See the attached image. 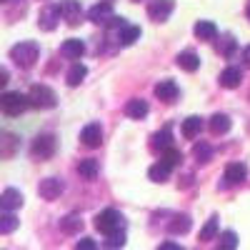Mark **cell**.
<instances>
[{"label": "cell", "instance_id": "14", "mask_svg": "<svg viewBox=\"0 0 250 250\" xmlns=\"http://www.w3.org/2000/svg\"><path fill=\"white\" fill-rule=\"evenodd\" d=\"M240 83H243V70H240V68H235V65L225 68V70L220 73V85H223V88H228V90L238 88Z\"/></svg>", "mask_w": 250, "mask_h": 250}, {"label": "cell", "instance_id": "11", "mask_svg": "<svg viewBox=\"0 0 250 250\" xmlns=\"http://www.w3.org/2000/svg\"><path fill=\"white\" fill-rule=\"evenodd\" d=\"M245 178H248V168H245L243 163H230L225 168V175H223L225 185H240Z\"/></svg>", "mask_w": 250, "mask_h": 250}, {"label": "cell", "instance_id": "28", "mask_svg": "<svg viewBox=\"0 0 250 250\" xmlns=\"http://www.w3.org/2000/svg\"><path fill=\"white\" fill-rule=\"evenodd\" d=\"M190 230V215H175L173 223H170V233L173 235H183Z\"/></svg>", "mask_w": 250, "mask_h": 250}, {"label": "cell", "instance_id": "34", "mask_svg": "<svg viewBox=\"0 0 250 250\" xmlns=\"http://www.w3.org/2000/svg\"><path fill=\"white\" fill-rule=\"evenodd\" d=\"M160 160H163V163H168L170 168H173V165H180V160H183V153H180L178 148H168V150H163Z\"/></svg>", "mask_w": 250, "mask_h": 250}, {"label": "cell", "instance_id": "12", "mask_svg": "<svg viewBox=\"0 0 250 250\" xmlns=\"http://www.w3.org/2000/svg\"><path fill=\"white\" fill-rule=\"evenodd\" d=\"M23 205V195H20V190H15V188H5L3 195H0V208H3L5 213H13L15 208Z\"/></svg>", "mask_w": 250, "mask_h": 250}, {"label": "cell", "instance_id": "19", "mask_svg": "<svg viewBox=\"0 0 250 250\" xmlns=\"http://www.w3.org/2000/svg\"><path fill=\"white\" fill-rule=\"evenodd\" d=\"M193 33H195V38H200V40H215L218 28H215L213 20H198L195 28H193Z\"/></svg>", "mask_w": 250, "mask_h": 250}, {"label": "cell", "instance_id": "40", "mask_svg": "<svg viewBox=\"0 0 250 250\" xmlns=\"http://www.w3.org/2000/svg\"><path fill=\"white\" fill-rule=\"evenodd\" d=\"M248 18H250V8H248Z\"/></svg>", "mask_w": 250, "mask_h": 250}, {"label": "cell", "instance_id": "35", "mask_svg": "<svg viewBox=\"0 0 250 250\" xmlns=\"http://www.w3.org/2000/svg\"><path fill=\"white\" fill-rule=\"evenodd\" d=\"M220 53L225 55V58H230L233 53H235V40L228 35V38H223V45H220Z\"/></svg>", "mask_w": 250, "mask_h": 250}, {"label": "cell", "instance_id": "1", "mask_svg": "<svg viewBox=\"0 0 250 250\" xmlns=\"http://www.w3.org/2000/svg\"><path fill=\"white\" fill-rule=\"evenodd\" d=\"M10 58L18 62L20 68H33V65H35V60L40 58V45L35 43V40H23V43L13 45Z\"/></svg>", "mask_w": 250, "mask_h": 250}, {"label": "cell", "instance_id": "5", "mask_svg": "<svg viewBox=\"0 0 250 250\" xmlns=\"http://www.w3.org/2000/svg\"><path fill=\"white\" fill-rule=\"evenodd\" d=\"M28 98H30V105L33 108H55V103H58L55 93L48 85H33L30 93H28Z\"/></svg>", "mask_w": 250, "mask_h": 250}, {"label": "cell", "instance_id": "8", "mask_svg": "<svg viewBox=\"0 0 250 250\" xmlns=\"http://www.w3.org/2000/svg\"><path fill=\"white\" fill-rule=\"evenodd\" d=\"M62 190H65V183H62L60 178H45V180H40V185H38L40 198H45V200H55V198H60Z\"/></svg>", "mask_w": 250, "mask_h": 250}, {"label": "cell", "instance_id": "33", "mask_svg": "<svg viewBox=\"0 0 250 250\" xmlns=\"http://www.w3.org/2000/svg\"><path fill=\"white\" fill-rule=\"evenodd\" d=\"M238 248V235L233 230L220 233V250H235Z\"/></svg>", "mask_w": 250, "mask_h": 250}, {"label": "cell", "instance_id": "7", "mask_svg": "<svg viewBox=\"0 0 250 250\" xmlns=\"http://www.w3.org/2000/svg\"><path fill=\"white\" fill-rule=\"evenodd\" d=\"M60 15H62V20H65L68 25H78L80 20H83V8H80V3L78 0H60Z\"/></svg>", "mask_w": 250, "mask_h": 250}, {"label": "cell", "instance_id": "26", "mask_svg": "<svg viewBox=\"0 0 250 250\" xmlns=\"http://www.w3.org/2000/svg\"><path fill=\"white\" fill-rule=\"evenodd\" d=\"M78 173L85 178V180H95V178H98V160H93V158L80 160V163H78Z\"/></svg>", "mask_w": 250, "mask_h": 250}, {"label": "cell", "instance_id": "23", "mask_svg": "<svg viewBox=\"0 0 250 250\" xmlns=\"http://www.w3.org/2000/svg\"><path fill=\"white\" fill-rule=\"evenodd\" d=\"M85 75H88V68L83 65V62H75V65L68 70V75H65V80H68V85L70 88H78L83 80H85Z\"/></svg>", "mask_w": 250, "mask_h": 250}, {"label": "cell", "instance_id": "3", "mask_svg": "<svg viewBox=\"0 0 250 250\" xmlns=\"http://www.w3.org/2000/svg\"><path fill=\"white\" fill-rule=\"evenodd\" d=\"M28 105H30V98L23 95V93L8 90V93L0 95V110H3L5 115H10V118H15V115H20V113H25Z\"/></svg>", "mask_w": 250, "mask_h": 250}, {"label": "cell", "instance_id": "27", "mask_svg": "<svg viewBox=\"0 0 250 250\" xmlns=\"http://www.w3.org/2000/svg\"><path fill=\"white\" fill-rule=\"evenodd\" d=\"M153 148L158 150H168V148H173V135H170V128H163L160 133H155L153 135Z\"/></svg>", "mask_w": 250, "mask_h": 250}, {"label": "cell", "instance_id": "22", "mask_svg": "<svg viewBox=\"0 0 250 250\" xmlns=\"http://www.w3.org/2000/svg\"><path fill=\"white\" fill-rule=\"evenodd\" d=\"M60 230L65 233V235H75L83 230V218L80 215H65L60 220Z\"/></svg>", "mask_w": 250, "mask_h": 250}, {"label": "cell", "instance_id": "36", "mask_svg": "<svg viewBox=\"0 0 250 250\" xmlns=\"http://www.w3.org/2000/svg\"><path fill=\"white\" fill-rule=\"evenodd\" d=\"M75 250H98V243L93 238H83V240H78Z\"/></svg>", "mask_w": 250, "mask_h": 250}, {"label": "cell", "instance_id": "18", "mask_svg": "<svg viewBox=\"0 0 250 250\" xmlns=\"http://www.w3.org/2000/svg\"><path fill=\"white\" fill-rule=\"evenodd\" d=\"M175 62H178V68H183V70H188V73H195V70L200 68V58H198L193 50H183V53L175 58Z\"/></svg>", "mask_w": 250, "mask_h": 250}, {"label": "cell", "instance_id": "2", "mask_svg": "<svg viewBox=\"0 0 250 250\" xmlns=\"http://www.w3.org/2000/svg\"><path fill=\"white\" fill-rule=\"evenodd\" d=\"M95 228L100 233H105V235H113V233H123L125 230V218L113 210V208H108V210H103L95 215Z\"/></svg>", "mask_w": 250, "mask_h": 250}, {"label": "cell", "instance_id": "13", "mask_svg": "<svg viewBox=\"0 0 250 250\" xmlns=\"http://www.w3.org/2000/svg\"><path fill=\"white\" fill-rule=\"evenodd\" d=\"M58 20H60V5H50V8L40 10L38 23H40V28H43V30H55Z\"/></svg>", "mask_w": 250, "mask_h": 250}, {"label": "cell", "instance_id": "4", "mask_svg": "<svg viewBox=\"0 0 250 250\" xmlns=\"http://www.w3.org/2000/svg\"><path fill=\"white\" fill-rule=\"evenodd\" d=\"M30 155L35 160H48L55 155V135L50 133H43V135H38L30 145Z\"/></svg>", "mask_w": 250, "mask_h": 250}, {"label": "cell", "instance_id": "25", "mask_svg": "<svg viewBox=\"0 0 250 250\" xmlns=\"http://www.w3.org/2000/svg\"><path fill=\"white\" fill-rule=\"evenodd\" d=\"M148 175H150V180L153 183H165L170 178V165L168 163H155V165H150V170H148Z\"/></svg>", "mask_w": 250, "mask_h": 250}, {"label": "cell", "instance_id": "10", "mask_svg": "<svg viewBox=\"0 0 250 250\" xmlns=\"http://www.w3.org/2000/svg\"><path fill=\"white\" fill-rule=\"evenodd\" d=\"M80 140L85 148H100V143H103V125L100 123H88L85 128H83L80 133Z\"/></svg>", "mask_w": 250, "mask_h": 250}, {"label": "cell", "instance_id": "9", "mask_svg": "<svg viewBox=\"0 0 250 250\" xmlns=\"http://www.w3.org/2000/svg\"><path fill=\"white\" fill-rule=\"evenodd\" d=\"M88 18L93 20V23H98V25H108L110 20L115 18V15H113V3H110V0H103V3L93 5V8L88 10Z\"/></svg>", "mask_w": 250, "mask_h": 250}, {"label": "cell", "instance_id": "21", "mask_svg": "<svg viewBox=\"0 0 250 250\" xmlns=\"http://www.w3.org/2000/svg\"><path fill=\"white\" fill-rule=\"evenodd\" d=\"M140 38V28L138 25H123L120 30H118V43L123 45V48H128V45H133L135 43V40Z\"/></svg>", "mask_w": 250, "mask_h": 250}, {"label": "cell", "instance_id": "15", "mask_svg": "<svg viewBox=\"0 0 250 250\" xmlns=\"http://www.w3.org/2000/svg\"><path fill=\"white\" fill-rule=\"evenodd\" d=\"M60 53L65 58H70V60H78V58H83V53H85V43L78 40V38H68L65 43L60 45Z\"/></svg>", "mask_w": 250, "mask_h": 250}, {"label": "cell", "instance_id": "24", "mask_svg": "<svg viewBox=\"0 0 250 250\" xmlns=\"http://www.w3.org/2000/svg\"><path fill=\"white\" fill-rule=\"evenodd\" d=\"M230 118H228L225 113H215L213 118H210V130H213V135H223V133H228L230 130Z\"/></svg>", "mask_w": 250, "mask_h": 250}, {"label": "cell", "instance_id": "37", "mask_svg": "<svg viewBox=\"0 0 250 250\" xmlns=\"http://www.w3.org/2000/svg\"><path fill=\"white\" fill-rule=\"evenodd\" d=\"M158 250H183V245H178V243H173V240H165V243L158 245Z\"/></svg>", "mask_w": 250, "mask_h": 250}, {"label": "cell", "instance_id": "32", "mask_svg": "<svg viewBox=\"0 0 250 250\" xmlns=\"http://www.w3.org/2000/svg\"><path fill=\"white\" fill-rule=\"evenodd\" d=\"M125 245V233H113L108 240H103V250H120Z\"/></svg>", "mask_w": 250, "mask_h": 250}, {"label": "cell", "instance_id": "29", "mask_svg": "<svg viewBox=\"0 0 250 250\" xmlns=\"http://www.w3.org/2000/svg\"><path fill=\"white\" fill-rule=\"evenodd\" d=\"M215 235H218V218L213 215L210 220H208V223L200 228V240H203V243H208V240H215Z\"/></svg>", "mask_w": 250, "mask_h": 250}, {"label": "cell", "instance_id": "6", "mask_svg": "<svg viewBox=\"0 0 250 250\" xmlns=\"http://www.w3.org/2000/svg\"><path fill=\"white\" fill-rule=\"evenodd\" d=\"M173 10H175L173 0H150V5H148V15L155 23H165L173 15Z\"/></svg>", "mask_w": 250, "mask_h": 250}, {"label": "cell", "instance_id": "38", "mask_svg": "<svg viewBox=\"0 0 250 250\" xmlns=\"http://www.w3.org/2000/svg\"><path fill=\"white\" fill-rule=\"evenodd\" d=\"M243 60H245V65L250 68V45H248V48L243 50Z\"/></svg>", "mask_w": 250, "mask_h": 250}, {"label": "cell", "instance_id": "17", "mask_svg": "<svg viewBox=\"0 0 250 250\" xmlns=\"http://www.w3.org/2000/svg\"><path fill=\"white\" fill-rule=\"evenodd\" d=\"M148 103L145 100H140V98H133V100H128L125 103V115L128 118H135V120H140V118H145L148 115Z\"/></svg>", "mask_w": 250, "mask_h": 250}, {"label": "cell", "instance_id": "39", "mask_svg": "<svg viewBox=\"0 0 250 250\" xmlns=\"http://www.w3.org/2000/svg\"><path fill=\"white\" fill-rule=\"evenodd\" d=\"M0 83H3V85H5V83H8V70H5V68L0 70Z\"/></svg>", "mask_w": 250, "mask_h": 250}, {"label": "cell", "instance_id": "30", "mask_svg": "<svg viewBox=\"0 0 250 250\" xmlns=\"http://www.w3.org/2000/svg\"><path fill=\"white\" fill-rule=\"evenodd\" d=\"M18 225H20V220H18L13 213H3V215H0V233H3V235L13 233Z\"/></svg>", "mask_w": 250, "mask_h": 250}, {"label": "cell", "instance_id": "16", "mask_svg": "<svg viewBox=\"0 0 250 250\" xmlns=\"http://www.w3.org/2000/svg\"><path fill=\"white\" fill-rule=\"evenodd\" d=\"M178 85H175V83L173 80H160L158 83V85H155V95L163 100V103H173L175 98H178Z\"/></svg>", "mask_w": 250, "mask_h": 250}, {"label": "cell", "instance_id": "31", "mask_svg": "<svg viewBox=\"0 0 250 250\" xmlns=\"http://www.w3.org/2000/svg\"><path fill=\"white\" fill-rule=\"evenodd\" d=\"M193 155H195L198 163H208V160L213 158V148H210L208 143H198L195 148H193Z\"/></svg>", "mask_w": 250, "mask_h": 250}, {"label": "cell", "instance_id": "20", "mask_svg": "<svg viewBox=\"0 0 250 250\" xmlns=\"http://www.w3.org/2000/svg\"><path fill=\"white\" fill-rule=\"evenodd\" d=\"M200 130H203V118L190 115V118H185V120H183V138L193 140V138L200 135Z\"/></svg>", "mask_w": 250, "mask_h": 250}]
</instances>
